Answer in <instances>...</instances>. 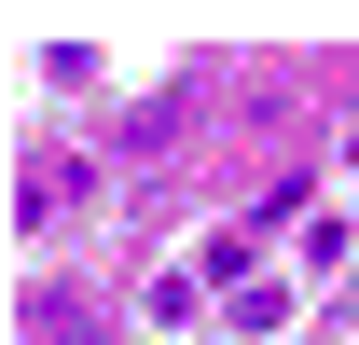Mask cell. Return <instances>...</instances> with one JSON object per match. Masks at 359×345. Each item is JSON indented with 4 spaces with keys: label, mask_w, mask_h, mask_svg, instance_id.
Segmentation results:
<instances>
[]
</instances>
